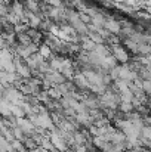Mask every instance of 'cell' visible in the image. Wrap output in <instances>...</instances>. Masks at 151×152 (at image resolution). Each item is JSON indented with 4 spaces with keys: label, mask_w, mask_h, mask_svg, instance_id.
<instances>
[{
    "label": "cell",
    "mask_w": 151,
    "mask_h": 152,
    "mask_svg": "<svg viewBox=\"0 0 151 152\" xmlns=\"http://www.w3.org/2000/svg\"><path fill=\"white\" fill-rule=\"evenodd\" d=\"M30 152H48V149H45L43 146H40V148H33V149H30Z\"/></svg>",
    "instance_id": "cell-1"
}]
</instances>
